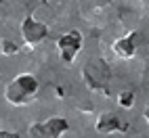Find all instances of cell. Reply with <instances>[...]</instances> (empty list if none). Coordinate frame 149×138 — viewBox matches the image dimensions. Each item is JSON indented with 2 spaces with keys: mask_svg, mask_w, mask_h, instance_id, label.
<instances>
[{
  "mask_svg": "<svg viewBox=\"0 0 149 138\" xmlns=\"http://www.w3.org/2000/svg\"><path fill=\"white\" fill-rule=\"evenodd\" d=\"M38 88H40V84H38L36 75L19 73L6 84L4 98H6V103L13 105V107H27L29 103H34V98L38 94Z\"/></svg>",
  "mask_w": 149,
  "mask_h": 138,
  "instance_id": "6da1fadb",
  "label": "cell"
},
{
  "mask_svg": "<svg viewBox=\"0 0 149 138\" xmlns=\"http://www.w3.org/2000/svg\"><path fill=\"white\" fill-rule=\"evenodd\" d=\"M84 82L86 86L95 92H107V84H109V67L101 59H93L88 61L82 69Z\"/></svg>",
  "mask_w": 149,
  "mask_h": 138,
  "instance_id": "7a4b0ae2",
  "label": "cell"
},
{
  "mask_svg": "<svg viewBox=\"0 0 149 138\" xmlns=\"http://www.w3.org/2000/svg\"><path fill=\"white\" fill-rule=\"evenodd\" d=\"M57 50H59V59L65 65H72L76 61V57L82 50V34L78 29H69L63 36H59L57 40Z\"/></svg>",
  "mask_w": 149,
  "mask_h": 138,
  "instance_id": "3957f363",
  "label": "cell"
},
{
  "mask_svg": "<svg viewBox=\"0 0 149 138\" xmlns=\"http://www.w3.org/2000/svg\"><path fill=\"white\" fill-rule=\"evenodd\" d=\"M69 132V121L63 117H51L42 124H32L27 128V136L32 138H61Z\"/></svg>",
  "mask_w": 149,
  "mask_h": 138,
  "instance_id": "277c9868",
  "label": "cell"
},
{
  "mask_svg": "<svg viewBox=\"0 0 149 138\" xmlns=\"http://www.w3.org/2000/svg\"><path fill=\"white\" fill-rule=\"evenodd\" d=\"M46 36H48L46 23L38 21V19L32 17V15H27V17L23 19V23H21V38H23V42H25L29 48L42 44V42L46 40Z\"/></svg>",
  "mask_w": 149,
  "mask_h": 138,
  "instance_id": "5b68a950",
  "label": "cell"
},
{
  "mask_svg": "<svg viewBox=\"0 0 149 138\" xmlns=\"http://www.w3.org/2000/svg\"><path fill=\"white\" fill-rule=\"evenodd\" d=\"M139 38H141V34L134 29V32H130L128 36L116 40L113 46H111V50L120 57V59H132L136 55V50H139Z\"/></svg>",
  "mask_w": 149,
  "mask_h": 138,
  "instance_id": "8992f818",
  "label": "cell"
},
{
  "mask_svg": "<svg viewBox=\"0 0 149 138\" xmlns=\"http://www.w3.org/2000/svg\"><path fill=\"white\" fill-rule=\"evenodd\" d=\"M95 130L99 134H116V132L122 130V121H120V117H118L113 111H105V113H101L97 117Z\"/></svg>",
  "mask_w": 149,
  "mask_h": 138,
  "instance_id": "52a82bcc",
  "label": "cell"
},
{
  "mask_svg": "<svg viewBox=\"0 0 149 138\" xmlns=\"http://www.w3.org/2000/svg\"><path fill=\"white\" fill-rule=\"evenodd\" d=\"M118 103H120V107H124V109H130V107L134 105V92H130V90L120 92V96H118Z\"/></svg>",
  "mask_w": 149,
  "mask_h": 138,
  "instance_id": "ba28073f",
  "label": "cell"
},
{
  "mask_svg": "<svg viewBox=\"0 0 149 138\" xmlns=\"http://www.w3.org/2000/svg\"><path fill=\"white\" fill-rule=\"evenodd\" d=\"M0 52L11 57V55H17L19 52V44L13 42V40H2V44H0Z\"/></svg>",
  "mask_w": 149,
  "mask_h": 138,
  "instance_id": "9c48e42d",
  "label": "cell"
}]
</instances>
